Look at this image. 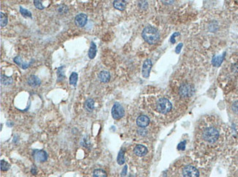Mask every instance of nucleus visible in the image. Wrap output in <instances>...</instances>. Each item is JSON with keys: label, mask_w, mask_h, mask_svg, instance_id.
Returning <instances> with one entry per match:
<instances>
[{"label": "nucleus", "mask_w": 238, "mask_h": 177, "mask_svg": "<svg viewBox=\"0 0 238 177\" xmlns=\"http://www.w3.org/2000/svg\"><path fill=\"white\" fill-rule=\"evenodd\" d=\"M32 174H34V175H36V174H37V171H36V169H35V168H32Z\"/></svg>", "instance_id": "nucleus-32"}, {"label": "nucleus", "mask_w": 238, "mask_h": 177, "mask_svg": "<svg viewBox=\"0 0 238 177\" xmlns=\"http://www.w3.org/2000/svg\"><path fill=\"white\" fill-rule=\"evenodd\" d=\"M113 5L116 9L119 10V11H124L126 7V2L125 1H114L113 3Z\"/></svg>", "instance_id": "nucleus-14"}, {"label": "nucleus", "mask_w": 238, "mask_h": 177, "mask_svg": "<svg viewBox=\"0 0 238 177\" xmlns=\"http://www.w3.org/2000/svg\"><path fill=\"white\" fill-rule=\"evenodd\" d=\"M142 37L149 44H155L159 40V32L152 26H147L142 32Z\"/></svg>", "instance_id": "nucleus-1"}, {"label": "nucleus", "mask_w": 238, "mask_h": 177, "mask_svg": "<svg viewBox=\"0 0 238 177\" xmlns=\"http://www.w3.org/2000/svg\"><path fill=\"white\" fill-rule=\"evenodd\" d=\"M33 157L35 160L40 162H45L48 159V154L45 151L43 150H35V152H34Z\"/></svg>", "instance_id": "nucleus-6"}, {"label": "nucleus", "mask_w": 238, "mask_h": 177, "mask_svg": "<svg viewBox=\"0 0 238 177\" xmlns=\"http://www.w3.org/2000/svg\"><path fill=\"white\" fill-rule=\"evenodd\" d=\"M185 148V141H183V142H181L179 145H178V149H179V150H183Z\"/></svg>", "instance_id": "nucleus-28"}, {"label": "nucleus", "mask_w": 238, "mask_h": 177, "mask_svg": "<svg viewBox=\"0 0 238 177\" xmlns=\"http://www.w3.org/2000/svg\"><path fill=\"white\" fill-rule=\"evenodd\" d=\"M126 174H127V166H125L124 167L123 170H122V176H125Z\"/></svg>", "instance_id": "nucleus-31"}, {"label": "nucleus", "mask_w": 238, "mask_h": 177, "mask_svg": "<svg viewBox=\"0 0 238 177\" xmlns=\"http://www.w3.org/2000/svg\"><path fill=\"white\" fill-rule=\"evenodd\" d=\"M219 132L215 127H208L202 131V138L208 144H214L219 140Z\"/></svg>", "instance_id": "nucleus-2"}, {"label": "nucleus", "mask_w": 238, "mask_h": 177, "mask_svg": "<svg viewBox=\"0 0 238 177\" xmlns=\"http://www.w3.org/2000/svg\"><path fill=\"white\" fill-rule=\"evenodd\" d=\"M87 16L86 14L80 13L75 18V23L79 27H83L87 24Z\"/></svg>", "instance_id": "nucleus-8"}, {"label": "nucleus", "mask_w": 238, "mask_h": 177, "mask_svg": "<svg viewBox=\"0 0 238 177\" xmlns=\"http://www.w3.org/2000/svg\"><path fill=\"white\" fill-rule=\"evenodd\" d=\"M85 106V109L88 111V112H92L94 109L95 107V102L92 99H88V100H86L84 104Z\"/></svg>", "instance_id": "nucleus-16"}, {"label": "nucleus", "mask_w": 238, "mask_h": 177, "mask_svg": "<svg viewBox=\"0 0 238 177\" xmlns=\"http://www.w3.org/2000/svg\"><path fill=\"white\" fill-rule=\"evenodd\" d=\"M192 91H193V89H192V87L188 84H183L182 86L180 87V94L182 97H186L188 96H190L192 94Z\"/></svg>", "instance_id": "nucleus-9"}, {"label": "nucleus", "mask_w": 238, "mask_h": 177, "mask_svg": "<svg viewBox=\"0 0 238 177\" xmlns=\"http://www.w3.org/2000/svg\"><path fill=\"white\" fill-rule=\"evenodd\" d=\"M112 114L113 118L114 119H120L123 117L125 114V111L124 108H122V106L120 103H115L113 105L112 109Z\"/></svg>", "instance_id": "nucleus-4"}, {"label": "nucleus", "mask_w": 238, "mask_h": 177, "mask_svg": "<svg viewBox=\"0 0 238 177\" xmlns=\"http://www.w3.org/2000/svg\"><path fill=\"white\" fill-rule=\"evenodd\" d=\"M134 153L138 157H143L147 153V149L143 145H137L134 148Z\"/></svg>", "instance_id": "nucleus-11"}, {"label": "nucleus", "mask_w": 238, "mask_h": 177, "mask_svg": "<svg viewBox=\"0 0 238 177\" xmlns=\"http://www.w3.org/2000/svg\"><path fill=\"white\" fill-rule=\"evenodd\" d=\"M182 175L184 177H199V172L193 166H187L182 170Z\"/></svg>", "instance_id": "nucleus-5"}, {"label": "nucleus", "mask_w": 238, "mask_h": 177, "mask_svg": "<svg viewBox=\"0 0 238 177\" xmlns=\"http://www.w3.org/2000/svg\"><path fill=\"white\" fill-rule=\"evenodd\" d=\"M14 61L18 65H19V66L21 67L22 69H27V67H29V65L31 64V63H29V64L23 63L22 60H21V58L19 57V56H18V57L14 58Z\"/></svg>", "instance_id": "nucleus-17"}, {"label": "nucleus", "mask_w": 238, "mask_h": 177, "mask_svg": "<svg viewBox=\"0 0 238 177\" xmlns=\"http://www.w3.org/2000/svg\"><path fill=\"white\" fill-rule=\"evenodd\" d=\"M139 6L142 8H146V7L147 6V3L146 2V1H140Z\"/></svg>", "instance_id": "nucleus-29"}, {"label": "nucleus", "mask_w": 238, "mask_h": 177, "mask_svg": "<svg viewBox=\"0 0 238 177\" xmlns=\"http://www.w3.org/2000/svg\"><path fill=\"white\" fill-rule=\"evenodd\" d=\"M1 82L4 85H9L13 82V79L11 77H7L6 75H2L1 76Z\"/></svg>", "instance_id": "nucleus-20"}, {"label": "nucleus", "mask_w": 238, "mask_h": 177, "mask_svg": "<svg viewBox=\"0 0 238 177\" xmlns=\"http://www.w3.org/2000/svg\"><path fill=\"white\" fill-rule=\"evenodd\" d=\"M232 108L234 113H235L236 114H238V100L235 101V102L233 103Z\"/></svg>", "instance_id": "nucleus-27"}, {"label": "nucleus", "mask_w": 238, "mask_h": 177, "mask_svg": "<svg viewBox=\"0 0 238 177\" xmlns=\"http://www.w3.org/2000/svg\"><path fill=\"white\" fill-rule=\"evenodd\" d=\"M93 177H107L106 171L102 169H96L93 171Z\"/></svg>", "instance_id": "nucleus-18"}, {"label": "nucleus", "mask_w": 238, "mask_h": 177, "mask_svg": "<svg viewBox=\"0 0 238 177\" xmlns=\"http://www.w3.org/2000/svg\"><path fill=\"white\" fill-rule=\"evenodd\" d=\"M136 123L140 127H145L150 124V119L145 115H141L137 118Z\"/></svg>", "instance_id": "nucleus-10"}, {"label": "nucleus", "mask_w": 238, "mask_h": 177, "mask_svg": "<svg viewBox=\"0 0 238 177\" xmlns=\"http://www.w3.org/2000/svg\"><path fill=\"white\" fill-rule=\"evenodd\" d=\"M20 13H21V15L25 18H32V13L30 11H29L28 10L23 8V7H20Z\"/></svg>", "instance_id": "nucleus-21"}, {"label": "nucleus", "mask_w": 238, "mask_h": 177, "mask_svg": "<svg viewBox=\"0 0 238 177\" xmlns=\"http://www.w3.org/2000/svg\"><path fill=\"white\" fill-rule=\"evenodd\" d=\"M78 81V74L76 73H72L70 76V84L76 86Z\"/></svg>", "instance_id": "nucleus-19"}, {"label": "nucleus", "mask_w": 238, "mask_h": 177, "mask_svg": "<svg viewBox=\"0 0 238 177\" xmlns=\"http://www.w3.org/2000/svg\"><path fill=\"white\" fill-rule=\"evenodd\" d=\"M0 15H1V19H0V22H1V27H5V26L7 25V15H6L5 13H3L2 12L0 13Z\"/></svg>", "instance_id": "nucleus-22"}, {"label": "nucleus", "mask_w": 238, "mask_h": 177, "mask_svg": "<svg viewBox=\"0 0 238 177\" xmlns=\"http://www.w3.org/2000/svg\"><path fill=\"white\" fill-rule=\"evenodd\" d=\"M96 53H97V46L94 42H92V43H91V47L90 50H89V53H88L90 59H94L95 56H96Z\"/></svg>", "instance_id": "nucleus-15"}, {"label": "nucleus", "mask_w": 238, "mask_h": 177, "mask_svg": "<svg viewBox=\"0 0 238 177\" xmlns=\"http://www.w3.org/2000/svg\"><path fill=\"white\" fill-rule=\"evenodd\" d=\"M10 167H11V165H10L8 162H7L4 160H1V170L2 171H8Z\"/></svg>", "instance_id": "nucleus-23"}, {"label": "nucleus", "mask_w": 238, "mask_h": 177, "mask_svg": "<svg viewBox=\"0 0 238 177\" xmlns=\"http://www.w3.org/2000/svg\"><path fill=\"white\" fill-rule=\"evenodd\" d=\"M152 61L150 59H147L144 61V64H143V67H142V75L143 76L146 78L150 76V73L152 68Z\"/></svg>", "instance_id": "nucleus-7"}, {"label": "nucleus", "mask_w": 238, "mask_h": 177, "mask_svg": "<svg viewBox=\"0 0 238 177\" xmlns=\"http://www.w3.org/2000/svg\"><path fill=\"white\" fill-rule=\"evenodd\" d=\"M110 74L108 71H101L98 75V78L102 83H107L110 80Z\"/></svg>", "instance_id": "nucleus-13"}, {"label": "nucleus", "mask_w": 238, "mask_h": 177, "mask_svg": "<svg viewBox=\"0 0 238 177\" xmlns=\"http://www.w3.org/2000/svg\"><path fill=\"white\" fill-rule=\"evenodd\" d=\"M34 4H35V6L37 7V9H39V10L44 9V6L42 5V2H41V1H38V0H34Z\"/></svg>", "instance_id": "nucleus-25"}, {"label": "nucleus", "mask_w": 238, "mask_h": 177, "mask_svg": "<svg viewBox=\"0 0 238 177\" xmlns=\"http://www.w3.org/2000/svg\"><path fill=\"white\" fill-rule=\"evenodd\" d=\"M27 82H28V84L29 86L32 87L37 86L40 84V80L39 79V78H37L36 75H33L29 76Z\"/></svg>", "instance_id": "nucleus-12"}, {"label": "nucleus", "mask_w": 238, "mask_h": 177, "mask_svg": "<svg viewBox=\"0 0 238 177\" xmlns=\"http://www.w3.org/2000/svg\"><path fill=\"white\" fill-rule=\"evenodd\" d=\"M117 162L119 165H122L125 162V158H124V152L123 151H120L119 153L118 157H117Z\"/></svg>", "instance_id": "nucleus-24"}, {"label": "nucleus", "mask_w": 238, "mask_h": 177, "mask_svg": "<svg viewBox=\"0 0 238 177\" xmlns=\"http://www.w3.org/2000/svg\"><path fill=\"white\" fill-rule=\"evenodd\" d=\"M67 10H68V9H67V6L66 5H64L59 6V7H58V12H59V13H61V14L66 13L67 12Z\"/></svg>", "instance_id": "nucleus-26"}, {"label": "nucleus", "mask_w": 238, "mask_h": 177, "mask_svg": "<svg viewBox=\"0 0 238 177\" xmlns=\"http://www.w3.org/2000/svg\"><path fill=\"white\" fill-rule=\"evenodd\" d=\"M182 45V44H179V45H177V46H176V49H175V52H176V53H179L180 52V51H181Z\"/></svg>", "instance_id": "nucleus-30"}, {"label": "nucleus", "mask_w": 238, "mask_h": 177, "mask_svg": "<svg viewBox=\"0 0 238 177\" xmlns=\"http://www.w3.org/2000/svg\"><path fill=\"white\" fill-rule=\"evenodd\" d=\"M172 103L168 99L161 98L158 101L157 105H156V109L158 112L160 114H167L172 110Z\"/></svg>", "instance_id": "nucleus-3"}]
</instances>
